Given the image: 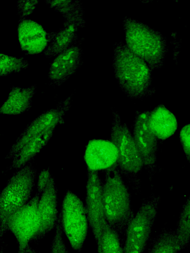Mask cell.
Listing matches in <instances>:
<instances>
[{"label":"cell","instance_id":"6da1fadb","mask_svg":"<svg viewBox=\"0 0 190 253\" xmlns=\"http://www.w3.org/2000/svg\"><path fill=\"white\" fill-rule=\"evenodd\" d=\"M113 68L120 88L128 96L141 98L147 94L151 84L150 68L122 42L114 46Z\"/></svg>","mask_w":190,"mask_h":253},{"label":"cell","instance_id":"7a4b0ae2","mask_svg":"<svg viewBox=\"0 0 190 253\" xmlns=\"http://www.w3.org/2000/svg\"><path fill=\"white\" fill-rule=\"evenodd\" d=\"M102 195L106 221L118 233L126 230L134 215L130 194L118 165L106 170L103 181Z\"/></svg>","mask_w":190,"mask_h":253},{"label":"cell","instance_id":"3957f363","mask_svg":"<svg viewBox=\"0 0 190 253\" xmlns=\"http://www.w3.org/2000/svg\"><path fill=\"white\" fill-rule=\"evenodd\" d=\"M126 46L144 60L150 69L159 67L166 53V41L161 33L137 20L123 21Z\"/></svg>","mask_w":190,"mask_h":253},{"label":"cell","instance_id":"277c9868","mask_svg":"<svg viewBox=\"0 0 190 253\" xmlns=\"http://www.w3.org/2000/svg\"><path fill=\"white\" fill-rule=\"evenodd\" d=\"M37 170L32 163L16 170L7 180L0 195V235L2 238L10 218L32 198Z\"/></svg>","mask_w":190,"mask_h":253},{"label":"cell","instance_id":"5b68a950","mask_svg":"<svg viewBox=\"0 0 190 253\" xmlns=\"http://www.w3.org/2000/svg\"><path fill=\"white\" fill-rule=\"evenodd\" d=\"M59 214L62 231L71 247L81 252L90 227L85 204L76 194L67 190Z\"/></svg>","mask_w":190,"mask_h":253},{"label":"cell","instance_id":"8992f818","mask_svg":"<svg viewBox=\"0 0 190 253\" xmlns=\"http://www.w3.org/2000/svg\"><path fill=\"white\" fill-rule=\"evenodd\" d=\"M159 198L144 201L130 221L126 229L124 253H143L149 239L157 216Z\"/></svg>","mask_w":190,"mask_h":253},{"label":"cell","instance_id":"52a82bcc","mask_svg":"<svg viewBox=\"0 0 190 253\" xmlns=\"http://www.w3.org/2000/svg\"><path fill=\"white\" fill-rule=\"evenodd\" d=\"M73 95L72 93L55 108L44 112L29 123L11 147L5 159L11 160L29 141L62 124L65 115L72 106Z\"/></svg>","mask_w":190,"mask_h":253},{"label":"cell","instance_id":"ba28073f","mask_svg":"<svg viewBox=\"0 0 190 253\" xmlns=\"http://www.w3.org/2000/svg\"><path fill=\"white\" fill-rule=\"evenodd\" d=\"M110 140L114 143L118 150V168L129 173L139 172L144 165L132 132L115 112L113 113Z\"/></svg>","mask_w":190,"mask_h":253},{"label":"cell","instance_id":"9c48e42d","mask_svg":"<svg viewBox=\"0 0 190 253\" xmlns=\"http://www.w3.org/2000/svg\"><path fill=\"white\" fill-rule=\"evenodd\" d=\"M40 194L36 192L29 202L9 219L7 231L14 236L18 247V253H24L40 227L38 204Z\"/></svg>","mask_w":190,"mask_h":253},{"label":"cell","instance_id":"30bf717a","mask_svg":"<svg viewBox=\"0 0 190 253\" xmlns=\"http://www.w3.org/2000/svg\"><path fill=\"white\" fill-rule=\"evenodd\" d=\"M102 185L103 181L97 172L88 171L85 206L90 228L97 245L108 224L104 210Z\"/></svg>","mask_w":190,"mask_h":253},{"label":"cell","instance_id":"8fae6325","mask_svg":"<svg viewBox=\"0 0 190 253\" xmlns=\"http://www.w3.org/2000/svg\"><path fill=\"white\" fill-rule=\"evenodd\" d=\"M84 159L88 171L97 172L117 165L119 152L110 140L94 139L86 145Z\"/></svg>","mask_w":190,"mask_h":253},{"label":"cell","instance_id":"7c38bea8","mask_svg":"<svg viewBox=\"0 0 190 253\" xmlns=\"http://www.w3.org/2000/svg\"><path fill=\"white\" fill-rule=\"evenodd\" d=\"M40 227L32 241L37 242L55 228L59 216L57 209V189L52 177L40 194L38 204Z\"/></svg>","mask_w":190,"mask_h":253},{"label":"cell","instance_id":"4fadbf2b","mask_svg":"<svg viewBox=\"0 0 190 253\" xmlns=\"http://www.w3.org/2000/svg\"><path fill=\"white\" fill-rule=\"evenodd\" d=\"M82 48L77 43L58 54L51 63L48 74L50 84L60 86L83 64Z\"/></svg>","mask_w":190,"mask_h":253},{"label":"cell","instance_id":"5bb4252c","mask_svg":"<svg viewBox=\"0 0 190 253\" xmlns=\"http://www.w3.org/2000/svg\"><path fill=\"white\" fill-rule=\"evenodd\" d=\"M149 111L139 112L135 117L133 136L144 166H151L156 162L158 139L148 125Z\"/></svg>","mask_w":190,"mask_h":253},{"label":"cell","instance_id":"9a60e30c","mask_svg":"<svg viewBox=\"0 0 190 253\" xmlns=\"http://www.w3.org/2000/svg\"><path fill=\"white\" fill-rule=\"evenodd\" d=\"M17 33L21 49L30 55L44 52L54 37V32H47L40 24L28 18L19 22Z\"/></svg>","mask_w":190,"mask_h":253},{"label":"cell","instance_id":"2e32d148","mask_svg":"<svg viewBox=\"0 0 190 253\" xmlns=\"http://www.w3.org/2000/svg\"><path fill=\"white\" fill-rule=\"evenodd\" d=\"M148 125L158 139L165 140L172 136L178 126L174 114L162 105L149 111Z\"/></svg>","mask_w":190,"mask_h":253},{"label":"cell","instance_id":"e0dca14e","mask_svg":"<svg viewBox=\"0 0 190 253\" xmlns=\"http://www.w3.org/2000/svg\"><path fill=\"white\" fill-rule=\"evenodd\" d=\"M36 84L27 88L13 86L8 98L2 105L1 114L17 115L29 111L32 106V99L36 93Z\"/></svg>","mask_w":190,"mask_h":253},{"label":"cell","instance_id":"ac0fdd59","mask_svg":"<svg viewBox=\"0 0 190 253\" xmlns=\"http://www.w3.org/2000/svg\"><path fill=\"white\" fill-rule=\"evenodd\" d=\"M56 128L51 129L27 142L11 159L7 170H17L31 163L52 137Z\"/></svg>","mask_w":190,"mask_h":253},{"label":"cell","instance_id":"d6986e66","mask_svg":"<svg viewBox=\"0 0 190 253\" xmlns=\"http://www.w3.org/2000/svg\"><path fill=\"white\" fill-rule=\"evenodd\" d=\"M79 27L80 26L78 24L64 21L63 27L54 32L53 38L44 52V55L47 57L57 55L77 43L78 39L77 31Z\"/></svg>","mask_w":190,"mask_h":253},{"label":"cell","instance_id":"ffe728a7","mask_svg":"<svg viewBox=\"0 0 190 253\" xmlns=\"http://www.w3.org/2000/svg\"><path fill=\"white\" fill-rule=\"evenodd\" d=\"M47 4L61 13L64 21L77 23L81 28L85 26L83 18L84 10L81 1L75 0H45Z\"/></svg>","mask_w":190,"mask_h":253},{"label":"cell","instance_id":"44dd1931","mask_svg":"<svg viewBox=\"0 0 190 253\" xmlns=\"http://www.w3.org/2000/svg\"><path fill=\"white\" fill-rule=\"evenodd\" d=\"M97 247L98 253H124L119 233L108 224Z\"/></svg>","mask_w":190,"mask_h":253},{"label":"cell","instance_id":"7402d4cb","mask_svg":"<svg viewBox=\"0 0 190 253\" xmlns=\"http://www.w3.org/2000/svg\"><path fill=\"white\" fill-rule=\"evenodd\" d=\"M181 249L175 230H166L157 236L149 253H177Z\"/></svg>","mask_w":190,"mask_h":253},{"label":"cell","instance_id":"603a6c76","mask_svg":"<svg viewBox=\"0 0 190 253\" xmlns=\"http://www.w3.org/2000/svg\"><path fill=\"white\" fill-rule=\"evenodd\" d=\"M175 232L181 249L190 242V196L182 207Z\"/></svg>","mask_w":190,"mask_h":253},{"label":"cell","instance_id":"cb8c5ba5","mask_svg":"<svg viewBox=\"0 0 190 253\" xmlns=\"http://www.w3.org/2000/svg\"><path fill=\"white\" fill-rule=\"evenodd\" d=\"M0 56V76H5L12 72H20L29 66V62L23 57L17 58L2 53Z\"/></svg>","mask_w":190,"mask_h":253},{"label":"cell","instance_id":"d4e9b609","mask_svg":"<svg viewBox=\"0 0 190 253\" xmlns=\"http://www.w3.org/2000/svg\"><path fill=\"white\" fill-rule=\"evenodd\" d=\"M52 240L50 253H70L63 238L60 214Z\"/></svg>","mask_w":190,"mask_h":253},{"label":"cell","instance_id":"484cf974","mask_svg":"<svg viewBox=\"0 0 190 253\" xmlns=\"http://www.w3.org/2000/svg\"><path fill=\"white\" fill-rule=\"evenodd\" d=\"M38 0H19L17 2V13L19 16L18 23L28 19V16L35 10Z\"/></svg>","mask_w":190,"mask_h":253},{"label":"cell","instance_id":"4316f807","mask_svg":"<svg viewBox=\"0 0 190 253\" xmlns=\"http://www.w3.org/2000/svg\"><path fill=\"white\" fill-rule=\"evenodd\" d=\"M180 139L186 156L190 161V124L185 126L180 130Z\"/></svg>","mask_w":190,"mask_h":253},{"label":"cell","instance_id":"83f0119b","mask_svg":"<svg viewBox=\"0 0 190 253\" xmlns=\"http://www.w3.org/2000/svg\"><path fill=\"white\" fill-rule=\"evenodd\" d=\"M52 177L48 169H43L38 176L36 185L37 192L41 194L47 186Z\"/></svg>","mask_w":190,"mask_h":253},{"label":"cell","instance_id":"f1b7e54d","mask_svg":"<svg viewBox=\"0 0 190 253\" xmlns=\"http://www.w3.org/2000/svg\"><path fill=\"white\" fill-rule=\"evenodd\" d=\"M24 253H39L37 251H36L35 249H34L32 247H31L29 245L25 249Z\"/></svg>","mask_w":190,"mask_h":253},{"label":"cell","instance_id":"f546056e","mask_svg":"<svg viewBox=\"0 0 190 253\" xmlns=\"http://www.w3.org/2000/svg\"><path fill=\"white\" fill-rule=\"evenodd\" d=\"M0 253H3V249H2V246H1Z\"/></svg>","mask_w":190,"mask_h":253}]
</instances>
